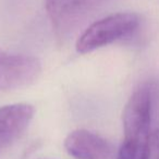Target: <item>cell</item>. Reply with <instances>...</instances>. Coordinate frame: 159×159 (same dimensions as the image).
<instances>
[{"label": "cell", "mask_w": 159, "mask_h": 159, "mask_svg": "<svg viewBox=\"0 0 159 159\" xmlns=\"http://www.w3.org/2000/svg\"><path fill=\"white\" fill-rule=\"evenodd\" d=\"M140 26V16L132 12H118L88 25L75 43L80 54L93 52L131 36Z\"/></svg>", "instance_id": "cell-1"}, {"label": "cell", "mask_w": 159, "mask_h": 159, "mask_svg": "<svg viewBox=\"0 0 159 159\" xmlns=\"http://www.w3.org/2000/svg\"><path fill=\"white\" fill-rule=\"evenodd\" d=\"M152 91L143 86L133 92L122 114L123 142L146 147L151 135Z\"/></svg>", "instance_id": "cell-2"}, {"label": "cell", "mask_w": 159, "mask_h": 159, "mask_svg": "<svg viewBox=\"0 0 159 159\" xmlns=\"http://www.w3.org/2000/svg\"><path fill=\"white\" fill-rule=\"evenodd\" d=\"M102 0H45V9L59 39L74 33L97 11Z\"/></svg>", "instance_id": "cell-3"}, {"label": "cell", "mask_w": 159, "mask_h": 159, "mask_svg": "<svg viewBox=\"0 0 159 159\" xmlns=\"http://www.w3.org/2000/svg\"><path fill=\"white\" fill-rule=\"evenodd\" d=\"M42 74V64L35 57L11 53L0 48V91L25 88Z\"/></svg>", "instance_id": "cell-4"}, {"label": "cell", "mask_w": 159, "mask_h": 159, "mask_svg": "<svg viewBox=\"0 0 159 159\" xmlns=\"http://www.w3.org/2000/svg\"><path fill=\"white\" fill-rule=\"evenodd\" d=\"M64 148L69 155L77 159H112L113 145L97 133L77 129L68 134Z\"/></svg>", "instance_id": "cell-5"}, {"label": "cell", "mask_w": 159, "mask_h": 159, "mask_svg": "<svg viewBox=\"0 0 159 159\" xmlns=\"http://www.w3.org/2000/svg\"><path fill=\"white\" fill-rule=\"evenodd\" d=\"M34 116V107L26 103L0 107V153L23 134Z\"/></svg>", "instance_id": "cell-6"}, {"label": "cell", "mask_w": 159, "mask_h": 159, "mask_svg": "<svg viewBox=\"0 0 159 159\" xmlns=\"http://www.w3.org/2000/svg\"><path fill=\"white\" fill-rule=\"evenodd\" d=\"M144 159H159V129L151 132L145 148Z\"/></svg>", "instance_id": "cell-7"}]
</instances>
